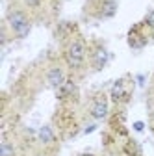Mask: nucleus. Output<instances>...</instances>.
Returning <instances> with one entry per match:
<instances>
[{"instance_id":"obj_17","label":"nucleus","mask_w":154,"mask_h":156,"mask_svg":"<svg viewBox=\"0 0 154 156\" xmlns=\"http://www.w3.org/2000/svg\"><path fill=\"white\" fill-rule=\"evenodd\" d=\"M37 156H48V154H37Z\"/></svg>"},{"instance_id":"obj_12","label":"nucleus","mask_w":154,"mask_h":156,"mask_svg":"<svg viewBox=\"0 0 154 156\" xmlns=\"http://www.w3.org/2000/svg\"><path fill=\"white\" fill-rule=\"evenodd\" d=\"M145 24L149 28H154V9H150L147 15H145Z\"/></svg>"},{"instance_id":"obj_15","label":"nucleus","mask_w":154,"mask_h":156,"mask_svg":"<svg viewBox=\"0 0 154 156\" xmlns=\"http://www.w3.org/2000/svg\"><path fill=\"white\" fill-rule=\"evenodd\" d=\"M104 156H117V154H113V152H108V154H104Z\"/></svg>"},{"instance_id":"obj_2","label":"nucleus","mask_w":154,"mask_h":156,"mask_svg":"<svg viewBox=\"0 0 154 156\" xmlns=\"http://www.w3.org/2000/svg\"><path fill=\"white\" fill-rule=\"evenodd\" d=\"M86 56H87V50H86V45L82 39H72L69 43L67 50H65V62L71 69H80L84 63H86Z\"/></svg>"},{"instance_id":"obj_16","label":"nucleus","mask_w":154,"mask_h":156,"mask_svg":"<svg viewBox=\"0 0 154 156\" xmlns=\"http://www.w3.org/2000/svg\"><path fill=\"white\" fill-rule=\"evenodd\" d=\"M80 156H93V154H87V152H86V154H80Z\"/></svg>"},{"instance_id":"obj_1","label":"nucleus","mask_w":154,"mask_h":156,"mask_svg":"<svg viewBox=\"0 0 154 156\" xmlns=\"http://www.w3.org/2000/svg\"><path fill=\"white\" fill-rule=\"evenodd\" d=\"M6 23H8L13 37H17V39H24L32 32V23L23 9H17V8L9 9L6 15Z\"/></svg>"},{"instance_id":"obj_4","label":"nucleus","mask_w":154,"mask_h":156,"mask_svg":"<svg viewBox=\"0 0 154 156\" xmlns=\"http://www.w3.org/2000/svg\"><path fill=\"white\" fill-rule=\"evenodd\" d=\"M108 110H110V104H108V99L106 97H97L91 104V117L97 121H102L106 119L108 115Z\"/></svg>"},{"instance_id":"obj_6","label":"nucleus","mask_w":154,"mask_h":156,"mask_svg":"<svg viewBox=\"0 0 154 156\" xmlns=\"http://www.w3.org/2000/svg\"><path fill=\"white\" fill-rule=\"evenodd\" d=\"M124 97H126V80L121 78V80H117L111 87V101L121 102V101H124Z\"/></svg>"},{"instance_id":"obj_8","label":"nucleus","mask_w":154,"mask_h":156,"mask_svg":"<svg viewBox=\"0 0 154 156\" xmlns=\"http://www.w3.org/2000/svg\"><path fill=\"white\" fill-rule=\"evenodd\" d=\"M74 91H76V84L72 80H65V84L58 89V97H60V99H67V97H71Z\"/></svg>"},{"instance_id":"obj_10","label":"nucleus","mask_w":154,"mask_h":156,"mask_svg":"<svg viewBox=\"0 0 154 156\" xmlns=\"http://www.w3.org/2000/svg\"><path fill=\"white\" fill-rule=\"evenodd\" d=\"M0 156H15V147L8 140H4L0 145Z\"/></svg>"},{"instance_id":"obj_9","label":"nucleus","mask_w":154,"mask_h":156,"mask_svg":"<svg viewBox=\"0 0 154 156\" xmlns=\"http://www.w3.org/2000/svg\"><path fill=\"white\" fill-rule=\"evenodd\" d=\"M115 9H117L115 0H104V4H102V17H113Z\"/></svg>"},{"instance_id":"obj_7","label":"nucleus","mask_w":154,"mask_h":156,"mask_svg":"<svg viewBox=\"0 0 154 156\" xmlns=\"http://www.w3.org/2000/svg\"><path fill=\"white\" fill-rule=\"evenodd\" d=\"M37 138H39V141L43 145H50V143H54L56 136H54V130L50 126H41L39 132H37Z\"/></svg>"},{"instance_id":"obj_3","label":"nucleus","mask_w":154,"mask_h":156,"mask_svg":"<svg viewBox=\"0 0 154 156\" xmlns=\"http://www.w3.org/2000/svg\"><path fill=\"white\" fill-rule=\"evenodd\" d=\"M108 60H110V52L102 45H97V47L93 48V52H91V65L95 67V71L104 69L106 63H108Z\"/></svg>"},{"instance_id":"obj_5","label":"nucleus","mask_w":154,"mask_h":156,"mask_svg":"<svg viewBox=\"0 0 154 156\" xmlns=\"http://www.w3.org/2000/svg\"><path fill=\"white\" fill-rule=\"evenodd\" d=\"M65 80H67V78H65V73H63L61 67H52V69H48V73H47V82H48L50 87L60 89L65 84Z\"/></svg>"},{"instance_id":"obj_14","label":"nucleus","mask_w":154,"mask_h":156,"mask_svg":"<svg viewBox=\"0 0 154 156\" xmlns=\"http://www.w3.org/2000/svg\"><path fill=\"white\" fill-rule=\"evenodd\" d=\"M134 126H136V130H143V123H136Z\"/></svg>"},{"instance_id":"obj_13","label":"nucleus","mask_w":154,"mask_h":156,"mask_svg":"<svg viewBox=\"0 0 154 156\" xmlns=\"http://www.w3.org/2000/svg\"><path fill=\"white\" fill-rule=\"evenodd\" d=\"M41 2H43V0H24V4H26L28 8H32V9L39 8V6H41Z\"/></svg>"},{"instance_id":"obj_11","label":"nucleus","mask_w":154,"mask_h":156,"mask_svg":"<svg viewBox=\"0 0 154 156\" xmlns=\"http://www.w3.org/2000/svg\"><path fill=\"white\" fill-rule=\"evenodd\" d=\"M145 45V37L138 35V37H134V34H130V47L132 48H141Z\"/></svg>"}]
</instances>
